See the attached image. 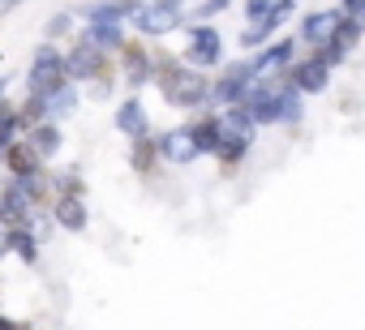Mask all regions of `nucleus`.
Returning a JSON list of instances; mask_svg holds the SVG:
<instances>
[{
    "label": "nucleus",
    "mask_w": 365,
    "mask_h": 330,
    "mask_svg": "<svg viewBox=\"0 0 365 330\" xmlns=\"http://www.w3.org/2000/svg\"><path fill=\"white\" fill-rule=\"evenodd\" d=\"M14 137H22V112H18V103L0 99V150H5Z\"/></svg>",
    "instance_id": "b1692460"
},
{
    "label": "nucleus",
    "mask_w": 365,
    "mask_h": 330,
    "mask_svg": "<svg viewBox=\"0 0 365 330\" xmlns=\"http://www.w3.org/2000/svg\"><path fill=\"white\" fill-rule=\"evenodd\" d=\"M5 257H9V228L0 223V262H5Z\"/></svg>",
    "instance_id": "c756f323"
},
{
    "label": "nucleus",
    "mask_w": 365,
    "mask_h": 330,
    "mask_svg": "<svg viewBox=\"0 0 365 330\" xmlns=\"http://www.w3.org/2000/svg\"><path fill=\"white\" fill-rule=\"evenodd\" d=\"M228 9H232V0H198L190 22H211V18H220V14H228Z\"/></svg>",
    "instance_id": "a878e982"
},
{
    "label": "nucleus",
    "mask_w": 365,
    "mask_h": 330,
    "mask_svg": "<svg viewBox=\"0 0 365 330\" xmlns=\"http://www.w3.org/2000/svg\"><path fill=\"white\" fill-rule=\"evenodd\" d=\"M39 240H43V236H39L31 223H14V228H9V253L22 257L26 266H39Z\"/></svg>",
    "instance_id": "5701e85b"
},
{
    "label": "nucleus",
    "mask_w": 365,
    "mask_h": 330,
    "mask_svg": "<svg viewBox=\"0 0 365 330\" xmlns=\"http://www.w3.org/2000/svg\"><path fill=\"white\" fill-rule=\"evenodd\" d=\"M5 168H9V176H31V172L43 168V159L26 146V137H14V142L5 146Z\"/></svg>",
    "instance_id": "412c9836"
},
{
    "label": "nucleus",
    "mask_w": 365,
    "mask_h": 330,
    "mask_svg": "<svg viewBox=\"0 0 365 330\" xmlns=\"http://www.w3.org/2000/svg\"><path fill=\"white\" fill-rule=\"evenodd\" d=\"M339 22H344L339 9H314V14H305V22H301V39H305L309 48H318V43H327V39L335 35Z\"/></svg>",
    "instance_id": "dca6fc26"
},
{
    "label": "nucleus",
    "mask_w": 365,
    "mask_h": 330,
    "mask_svg": "<svg viewBox=\"0 0 365 330\" xmlns=\"http://www.w3.org/2000/svg\"><path fill=\"white\" fill-rule=\"evenodd\" d=\"M0 330H26L22 321H14V317H5V313H0Z\"/></svg>",
    "instance_id": "7c9ffc66"
},
{
    "label": "nucleus",
    "mask_w": 365,
    "mask_h": 330,
    "mask_svg": "<svg viewBox=\"0 0 365 330\" xmlns=\"http://www.w3.org/2000/svg\"><path fill=\"white\" fill-rule=\"evenodd\" d=\"M69 31H73V14H52V18H48V26H43V39H52V43H56V39H65Z\"/></svg>",
    "instance_id": "bb28decb"
},
{
    "label": "nucleus",
    "mask_w": 365,
    "mask_h": 330,
    "mask_svg": "<svg viewBox=\"0 0 365 330\" xmlns=\"http://www.w3.org/2000/svg\"><path fill=\"white\" fill-rule=\"evenodd\" d=\"M339 14H344V18H352V22H361V26H365V0H344V5H339Z\"/></svg>",
    "instance_id": "c85d7f7f"
},
{
    "label": "nucleus",
    "mask_w": 365,
    "mask_h": 330,
    "mask_svg": "<svg viewBox=\"0 0 365 330\" xmlns=\"http://www.w3.org/2000/svg\"><path fill=\"white\" fill-rule=\"evenodd\" d=\"M292 9H297V0H275L267 18H258V22H250V26L241 31V48L258 52L262 43H271V39H275V31H279V26L292 18Z\"/></svg>",
    "instance_id": "6e6552de"
},
{
    "label": "nucleus",
    "mask_w": 365,
    "mask_h": 330,
    "mask_svg": "<svg viewBox=\"0 0 365 330\" xmlns=\"http://www.w3.org/2000/svg\"><path fill=\"white\" fill-rule=\"evenodd\" d=\"M220 124H224V142H220L215 154L224 159V172H232L258 137V120L245 103H232V107H220Z\"/></svg>",
    "instance_id": "f03ea898"
},
{
    "label": "nucleus",
    "mask_w": 365,
    "mask_h": 330,
    "mask_svg": "<svg viewBox=\"0 0 365 330\" xmlns=\"http://www.w3.org/2000/svg\"><path fill=\"white\" fill-rule=\"evenodd\" d=\"M18 5H22V0H5V14H9V9H18Z\"/></svg>",
    "instance_id": "473e14b6"
},
{
    "label": "nucleus",
    "mask_w": 365,
    "mask_h": 330,
    "mask_svg": "<svg viewBox=\"0 0 365 330\" xmlns=\"http://www.w3.org/2000/svg\"><path fill=\"white\" fill-rule=\"evenodd\" d=\"M288 82H292L301 95H322V90H331V65L314 52V56L288 65Z\"/></svg>",
    "instance_id": "9d476101"
},
{
    "label": "nucleus",
    "mask_w": 365,
    "mask_h": 330,
    "mask_svg": "<svg viewBox=\"0 0 365 330\" xmlns=\"http://www.w3.org/2000/svg\"><path fill=\"white\" fill-rule=\"evenodd\" d=\"M155 78H159V90H163V99L172 103V107H202L207 99H211V86H207V78L185 60H172L168 52H159L155 56Z\"/></svg>",
    "instance_id": "f257e3e1"
},
{
    "label": "nucleus",
    "mask_w": 365,
    "mask_h": 330,
    "mask_svg": "<svg viewBox=\"0 0 365 330\" xmlns=\"http://www.w3.org/2000/svg\"><path fill=\"white\" fill-rule=\"evenodd\" d=\"M116 56H120V73H125V82H129L133 90H142V86L155 78V56L146 52L142 39H125Z\"/></svg>",
    "instance_id": "1a4fd4ad"
},
{
    "label": "nucleus",
    "mask_w": 365,
    "mask_h": 330,
    "mask_svg": "<svg viewBox=\"0 0 365 330\" xmlns=\"http://www.w3.org/2000/svg\"><path fill=\"white\" fill-rule=\"evenodd\" d=\"M52 223L65 228V232H82L91 223L82 193H52Z\"/></svg>",
    "instance_id": "2eb2a0df"
},
{
    "label": "nucleus",
    "mask_w": 365,
    "mask_h": 330,
    "mask_svg": "<svg viewBox=\"0 0 365 330\" xmlns=\"http://www.w3.org/2000/svg\"><path fill=\"white\" fill-rule=\"evenodd\" d=\"M22 137H26V146H31L43 163L61 150V124H56V120H39V124H31Z\"/></svg>",
    "instance_id": "aec40b11"
},
{
    "label": "nucleus",
    "mask_w": 365,
    "mask_h": 330,
    "mask_svg": "<svg viewBox=\"0 0 365 330\" xmlns=\"http://www.w3.org/2000/svg\"><path fill=\"white\" fill-rule=\"evenodd\" d=\"M258 78H254V65L250 60H232L224 73H220V82L211 86V107H232V103H245V95H250V86H254Z\"/></svg>",
    "instance_id": "423d86ee"
},
{
    "label": "nucleus",
    "mask_w": 365,
    "mask_h": 330,
    "mask_svg": "<svg viewBox=\"0 0 365 330\" xmlns=\"http://www.w3.org/2000/svg\"><path fill=\"white\" fill-rule=\"evenodd\" d=\"M198 154H202V150H198L190 124H185V129H168V133H159V159H168L172 168H185V163H194Z\"/></svg>",
    "instance_id": "ddd939ff"
},
{
    "label": "nucleus",
    "mask_w": 365,
    "mask_h": 330,
    "mask_svg": "<svg viewBox=\"0 0 365 330\" xmlns=\"http://www.w3.org/2000/svg\"><path fill=\"white\" fill-rule=\"evenodd\" d=\"M129 26H133L138 35L155 39V35L185 31V26H190V18H185V9H168V5H155V0H142V5L129 14Z\"/></svg>",
    "instance_id": "39448f33"
},
{
    "label": "nucleus",
    "mask_w": 365,
    "mask_h": 330,
    "mask_svg": "<svg viewBox=\"0 0 365 330\" xmlns=\"http://www.w3.org/2000/svg\"><path fill=\"white\" fill-rule=\"evenodd\" d=\"M116 129H120L125 137H146V133H150V116H146V103H142L138 95H129V99L116 107Z\"/></svg>",
    "instance_id": "6ab92c4d"
},
{
    "label": "nucleus",
    "mask_w": 365,
    "mask_h": 330,
    "mask_svg": "<svg viewBox=\"0 0 365 330\" xmlns=\"http://www.w3.org/2000/svg\"><path fill=\"white\" fill-rule=\"evenodd\" d=\"M155 159H159V137H133V172H142V176H150V168H155Z\"/></svg>",
    "instance_id": "393cba45"
},
{
    "label": "nucleus",
    "mask_w": 365,
    "mask_h": 330,
    "mask_svg": "<svg viewBox=\"0 0 365 330\" xmlns=\"http://www.w3.org/2000/svg\"><path fill=\"white\" fill-rule=\"evenodd\" d=\"M361 35H365V26H361V22H352V18H344V22L335 26V35H331L327 43H318L314 52H318V56L335 69V65H344V60L352 56V48L361 43Z\"/></svg>",
    "instance_id": "9b49d317"
},
{
    "label": "nucleus",
    "mask_w": 365,
    "mask_h": 330,
    "mask_svg": "<svg viewBox=\"0 0 365 330\" xmlns=\"http://www.w3.org/2000/svg\"><path fill=\"white\" fill-rule=\"evenodd\" d=\"M61 82H69V73H65V52H61L52 39H43V43L35 48L31 69H26V95H48V90H56Z\"/></svg>",
    "instance_id": "7ed1b4c3"
},
{
    "label": "nucleus",
    "mask_w": 365,
    "mask_h": 330,
    "mask_svg": "<svg viewBox=\"0 0 365 330\" xmlns=\"http://www.w3.org/2000/svg\"><path fill=\"white\" fill-rule=\"evenodd\" d=\"M0 168H5V150H0Z\"/></svg>",
    "instance_id": "72a5a7b5"
},
{
    "label": "nucleus",
    "mask_w": 365,
    "mask_h": 330,
    "mask_svg": "<svg viewBox=\"0 0 365 330\" xmlns=\"http://www.w3.org/2000/svg\"><path fill=\"white\" fill-rule=\"evenodd\" d=\"M155 5H168V9H185V0H155Z\"/></svg>",
    "instance_id": "2f4dec72"
},
{
    "label": "nucleus",
    "mask_w": 365,
    "mask_h": 330,
    "mask_svg": "<svg viewBox=\"0 0 365 330\" xmlns=\"http://www.w3.org/2000/svg\"><path fill=\"white\" fill-rule=\"evenodd\" d=\"M292 52H297V39H271V43H262V52L250 60V65H254V78H275V73H284V69L292 65Z\"/></svg>",
    "instance_id": "4468645a"
},
{
    "label": "nucleus",
    "mask_w": 365,
    "mask_h": 330,
    "mask_svg": "<svg viewBox=\"0 0 365 330\" xmlns=\"http://www.w3.org/2000/svg\"><path fill=\"white\" fill-rule=\"evenodd\" d=\"M190 31V48H185V60L194 65V69H211V65H220L224 60V39H220V31L211 26V22H190L185 26Z\"/></svg>",
    "instance_id": "0eeeda50"
},
{
    "label": "nucleus",
    "mask_w": 365,
    "mask_h": 330,
    "mask_svg": "<svg viewBox=\"0 0 365 330\" xmlns=\"http://www.w3.org/2000/svg\"><path fill=\"white\" fill-rule=\"evenodd\" d=\"M271 5H275V0H245V18H250V22H258V18H267V14H271Z\"/></svg>",
    "instance_id": "cd10ccee"
},
{
    "label": "nucleus",
    "mask_w": 365,
    "mask_h": 330,
    "mask_svg": "<svg viewBox=\"0 0 365 330\" xmlns=\"http://www.w3.org/2000/svg\"><path fill=\"white\" fill-rule=\"evenodd\" d=\"M78 82H61L56 90H48V95H39V103H43V120H69L73 112H78V90H73Z\"/></svg>",
    "instance_id": "a211bd4d"
},
{
    "label": "nucleus",
    "mask_w": 365,
    "mask_h": 330,
    "mask_svg": "<svg viewBox=\"0 0 365 330\" xmlns=\"http://www.w3.org/2000/svg\"><path fill=\"white\" fill-rule=\"evenodd\" d=\"M103 69H108V52L95 48L86 35H78V43L65 52V73H69V82H99L95 95H108V90H103Z\"/></svg>",
    "instance_id": "20e7f679"
},
{
    "label": "nucleus",
    "mask_w": 365,
    "mask_h": 330,
    "mask_svg": "<svg viewBox=\"0 0 365 330\" xmlns=\"http://www.w3.org/2000/svg\"><path fill=\"white\" fill-rule=\"evenodd\" d=\"M82 35H86L95 48H103V52H120V43H125V22H116V18H86Z\"/></svg>",
    "instance_id": "f3484780"
},
{
    "label": "nucleus",
    "mask_w": 365,
    "mask_h": 330,
    "mask_svg": "<svg viewBox=\"0 0 365 330\" xmlns=\"http://www.w3.org/2000/svg\"><path fill=\"white\" fill-rule=\"evenodd\" d=\"M190 133H194V142H198V150H202V154H215V150H220V142H224V124H220V116H215V112L194 116V120H190Z\"/></svg>",
    "instance_id": "4be33fe9"
},
{
    "label": "nucleus",
    "mask_w": 365,
    "mask_h": 330,
    "mask_svg": "<svg viewBox=\"0 0 365 330\" xmlns=\"http://www.w3.org/2000/svg\"><path fill=\"white\" fill-rule=\"evenodd\" d=\"M31 215H35V198L22 189L18 176H9V185L0 189V223L14 228V223H26Z\"/></svg>",
    "instance_id": "f8f14e48"
}]
</instances>
